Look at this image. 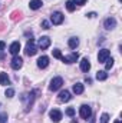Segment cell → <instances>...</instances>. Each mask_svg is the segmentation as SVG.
I'll return each mask as SVG.
<instances>
[{
	"instance_id": "6da1fadb",
	"label": "cell",
	"mask_w": 122,
	"mask_h": 123,
	"mask_svg": "<svg viewBox=\"0 0 122 123\" xmlns=\"http://www.w3.org/2000/svg\"><path fill=\"white\" fill-rule=\"evenodd\" d=\"M34 93L36 92H30V93H26V94H23L22 96V102H26L27 100V103H25V106H26V112H29V109H32V106H33V102H34Z\"/></svg>"
},
{
	"instance_id": "7a4b0ae2",
	"label": "cell",
	"mask_w": 122,
	"mask_h": 123,
	"mask_svg": "<svg viewBox=\"0 0 122 123\" xmlns=\"http://www.w3.org/2000/svg\"><path fill=\"white\" fill-rule=\"evenodd\" d=\"M62 85H63V79H62L61 76H56V77H53V79L50 80L49 90H50V92H56V90H59L62 87Z\"/></svg>"
},
{
	"instance_id": "3957f363",
	"label": "cell",
	"mask_w": 122,
	"mask_h": 123,
	"mask_svg": "<svg viewBox=\"0 0 122 123\" xmlns=\"http://www.w3.org/2000/svg\"><path fill=\"white\" fill-rule=\"evenodd\" d=\"M36 52H37V49H36V43H34V40H33V39H30V40L26 43L25 55H26V56H34V55H36Z\"/></svg>"
},
{
	"instance_id": "277c9868",
	"label": "cell",
	"mask_w": 122,
	"mask_h": 123,
	"mask_svg": "<svg viewBox=\"0 0 122 123\" xmlns=\"http://www.w3.org/2000/svg\"><path fill=\"white\" fill-rule=\"evenodd\" d=\"M79 115H81L82 119L88 120V119H91V116H92V109L88 105H82L81 109H79Z\"/></svg>"
},
{
	"instance_id": "5b68a950",
	"label": "cell",
	"mask_w": 122,
	"mask_h": 123,
	"mask_svg": "<svg viewBox=\"0 0 122 123\" xmlns=\"http://www.w3.org/2000/svg\"><path fill=\"white\" fill-rule=\"evenodd\" d=\"M63 14H62L61 12H55V13H52V16H50V22L55 25V26H59L63 23Z\"/></svg>"
},
{
	"instance_id": "8992f818",
	"label": "cell",
	"mask_w": 122,
	"mask_h": 123,
	"mask_svg": "<svg viewBox=\"0 0 122 123\" xmlns=\"http://www.w3.org/2000/svg\"><path fill=\"white\" fill-rule=\"evenodd\" d=\"M109 57H111V52L108 49H101L99 50V53H98V60H99V63H105Z\"/></svg>"
},
{
	"instance_id": "52a82bcc",
	"label": "cell",
	"mask_w": 122,
	"mask_h": 123,
	"mask_svg": "<svg viewBox=\"0 0 122 123\" xmlns=\"http://www.w3.org/2000/svg\"><path fill=\"white\" fill-rule=\"evenodd\" d=\"M49 117L52 119V122H55V123L61 122V119H62V112H61V110H58V109H52V110L49 112Z\"/></svg>"
},
{
	"instance_id": "ba28073f",
	"label": "cell",
	"mask_w": 122,
	"mask_h": 123,
	"mask_svg": "<svg viewBox=\"0 0 122 123\" xmlns=\"http://www.w3.org/2000/svg\"><path fill=\"white\" fill-rule=\"evenodd\" d=\"M103 26H105L106 30H112V29H115V27H116V19H115V17H108V19H105Z\"/></svg>"
},
{
	"instance_id": "9c48e42d",
	"label": "cell",
	"mask_w": 122,
	"mask_h": 123,
	"mask_svg": "<svg viewBox=\"0 0 122 123\" xmlns=\"http://www.w3.org/2000/svg\"><path fill=\"white\" fill-rule=\"evenodd\" d=\"M10 66H12V69H14V70H19V69L23 66V59H22L20 56H14V57L12 59Z\"/></svg>"
},
{
	"instance_id": "30bf717a",
	"label": "cell",
	"mask_w": 122,
	"mask_h": 123,
	"mask_svg": "<svg viewBox=\"0 0 122 123\" xmlns=\"http://www.w3.org/2000/svg\"><path fill=\"white\" fill-rule=\"evenodd\" d=\"M37 44H39V47H40L42 50L47 49V47L50 46V37H47V36L40 37V39H39V42H37Z\"/></svg>"
},
{
	"instance_id": "8fae6325",
	"label": "cell",
	"mask_w": 122,
	"mask_h": 123,
	"mask_svg": "<svg viewBox=\"0 0 122 123\" xmlns=\"http://www.w3.org/2000/svg\"><path fill=\"white\" fill-rule=\"evenodd\" d=\"M79 59V55L78 53H72V55H69V56H62L61 60L63 63H68V64H70V63H75V62H78Z\"/></svg>"
},
{
	"instance_id": "7c38bea8",
	"label": "cell",
	"mask_w": 122,
	"mask_h": 123,
	"mask_svg": "<svg viewBox=\"0 0 122 123\" xmlns=\"http://www.w3.org/2000/svg\"><path fill=\"white\" fill-rule=\"evenodd\" d=\"M47 64H49V57L47 56H40L37 59V67L39 69H46Z\"/></svg>"
},
{
	"instance_id": "4fadbf2b",
	"label": "cell",
	"mask_w": 122,
	"mask_h": 123,
	"mask_svg": "<svg viewBox=\"0 0 122 123\" xmlns=\"http://www.w3.org/2000/svg\"><path fill=\"white\" fill-rule=\"evenodd\" d=\"M19 50H20V43L19 42H13L9 47V52L13 55V56H17L19 55Z\"/></svg>"
},
{
	"instance_id": "5bb4252c",
	"label": "cell",
	"mask_w": 122,
	"mask_h": 123,
	"mask_svg": "<svg viewBox=\"0 0 122 123\" xmlns=\"http://www.w3.org/2000/svg\"><path fill=\"white\" fill-rule=\"evenodd\" d=\"M72 99V96H70V92H68V90H62L59 93V102L62 103H66V102H69Z\"/></svg>"
},
{
	"instance_id": "9a60e30c",
	"label": "cell",
	"mask_w": 122,
	"mask_h": 123,
	"mask_svg": "<svg viewBox=\"0 0 122 123\" xmlns=\"http://www.w3.org/2000/svg\"><path fill=\"white\" fill-rule=\"evenodd\" d=\"M89 69H91V63H89V60L86 57H83L81 60V70L82 72H89Z\"/></svg>"
},
{
	"instance_id": "2e32d148",
	"label": "cell",
	"mask_w": 122,
	"mask_h": 123,
	"mask_svg": "<svg viewBox=\"0 0 122 123\" xmlns=\"http://www.w3.org/2000/svg\"><path fill=\"white\" fill-rule=\"evenodd\" d=\"M0 85H3V86L10 85V79H9L7 73H4V72H1V73H0Z\"/></svg>"
},
{
	"instance_id": "e0dca14e",
	"label": "cell",
	"mask_w": 122,
	"mask_h": 123,
	"mask_svg": "<svg viewBox=\"0 0 122 123\" xmlns=\"http://www.w3.org/2000/svg\"><path fill=\"white\" fill-rule=\"evenodd\" d=\"M42 6H43L42 0H32L30 3H29V7H30L32 10H37V9H40Z\"/></svg>"
},
{
	"instance_id": "ac0fdd59",
	"label": "cell",
	"mask_w": 122,
	"mask_h": 123,
	"mask_svg": "<svg viewBox=\"0 0 122 123\" xmlns=\"http://www.w3.org/2000/svg\"><path fill=\"white\" fill-rule=\"evenodd\" d=\"M83 89H85V87H83L82 83H75L73 87H72V90H73L75 94H82V93H83Z\"/></svg>"
},
{
	"instance_id": "d6986e66",
	"label": "cell",
	"mask_w": 122,
	"mask_h": 123,
	"mask_svg": "<svg viewBox=\"0 0 122 123\" xmlns=\"http://www.w3.org/2000/svg\"><path fill=\"white\" fill-rule=\"evenodd\" d=\"M68 44H69L70 49H76V47L79 46V39H78V37H70L69 42H68Z\"/></svg>"
},
{
	"instance_id": "ffe728a7",
	"label": "cell",
	"mask_w": 122,
	"mask_h": 123,
	"mask_svg": "<svg viewBox=\"0 0 122 123\" xmlns=\"http://www.w3.org/2000/svg\"><path fill=\"white\" fill-rule=\"evenodd\" d=\"M96 79H98V80H106V79H108V73H106L105 70H99V72L96 73Z\"/></svg>"
},
{
	"instance_id": "44dd1931",
	"label": "cell",
	"mask_w": 122,
	"mask_h": 123,
	"mask_svg": "<svg viewBox=\"0 0 122 123\" xmlns=\"http://www.w3.org/2000/svg\"><path fill=\"white\" fill-rule=\"evenodd\" d=\"M66 9H68V12H73L76 9V6L72 3V0H69V1H66Z\"/></svg>"
},
{
	"instance_id": "7402d4cb",
	"label": "cell",
	"mask_w": 122,
	"mask_h": 123,
	"mask_svg": "<svg viewBox=\"0 0 122 123\" xmlns=\"http://www.w3.org/2000/svg\"><path fill=\"white\" fill-rule=\"evenodd\" d=\"M108 122H109V115H108V113H102L99 123H108Z\"/></svg>"
},
{
	"instance_id": "603a6c76",
	"label": "cell",
	"mask_w": 122,
	"mask_h": 123,
	"mask_svg": "<svg viewBox=\"0 0 122 123\" xmlns=\"http://www.w3.org/2000/svg\"><path fill=\"white\" fill-rule=\"evenodd\" d=\"M112 66H114V59H112V57H109L108 60L105 62V67H106V70H109Z\"/></svg>"
},
{
	"instance_id": "cb8c5ba5",
	"label": "cell",
	"mask_w": 122,
	"mask_h": 123,
	"mask_svg": "<svg viewBox=\"0 0 122 123\" xmlns=\"http://www.w3.org/2000/svg\"><path fill=\"white\" fill-rule=\"evenodd\" d=\"M52 53H53V57H56V59H62V53L59 49H55V50H52Z\"/></svg>"
},
{
	"instance_id": "d4e9b609",
	"label": "cell",
	"mask_w": 122,
	"mask_h": 123,
	"mask_svg": "<svg viewBox=\"0 0 122 123\" xmlns=\"http://www.w3.org/2000/svg\"><path fill=\"white\" fill-rule=\"evenodd\" d=\"M4 94H6V97H13V96H14V89L9 87V89L6 90V93H4Z\"/></svg>"
},
{
	"instance_id": "484cf974",
	"label": "cell",
	"mask_w": 122,
	"mask_h": 123,
	"mask_svg": "<svg viewBox=\"0 0 122 123\" xmlns=\"http://www.w3.org/2000/svg\"><path fill=\"white\" fill-rule=\"evenodd\" d=\"M4 49H6V43H4V42H0V59L3 57V52H4Z\"/></svg>"
},
{
	"instance_id": "4316f807",
	"label": "cell",
	"mask_w": 122,
	"mask_h": 123,
	"mask_svg": "<svg viewBox=\"0 0 122 123\" xmlns=\"http://www.w3.org/2000/svg\"><path fill=\"white\" fill-rule=\"evenodd\" d=\"M72 3H73L75 6H76V4H78V6H83V4H86V0H72Z\"/></svg>"
},
{
	"instance_id": "83f0119b",
	"label": "cell",
	"mask_w": 122,
	"mask_h": 123,
	"mask_svg": "<svg viewBox=\"0 0 122 123\" xmlns=\"http://www.w3.org/2000/svg\"><path fill=\"white\" fill-rule=\"evenodd\" d=\"M66 115L72 117V116L75 115V109H73V107H68V109H66Z\"/></svg>"
},
{
	"instance_id": "f1b7e54d",
	"label": "cell",
	"mask_w": 122,
	"mask_h": 123,
	"mask_svg": "<svg viewBox=\"0 0 122 123\" xmlns=\"http://www.w3.org/2000/svg\"><path fill=\"white\" fill-rule=\"evenodd\" d=\"M7 122V113H0V123Z\"/></svg>"
},
{
	"instance_id": "f546056e",
	"label": "cell",
	"mask_w": 122,
	"mask_h": 123,
	"mask_svg": "<svg viewBox=\"0 0 122 123\" xmlns=\"http://www.w3.org/2000/svg\"><path fill=\"white\" fill-rule=\"evenodd\" d=\"M42 27H43V29H50V25H49V22H46V20H42Z\"/></svg>"
},
{
	"instance_id": "4dcf8cb0",
	"label": "cell",
	"mask_w": 122,
	"mask_h": 123,
	"mask_svg": "<svg viewBox=\"0 0 122 123\" xmlns=\"http://www.w3.org/2000/svg\"><path fill=\"white\" fill-rule=\"evenodd\" d=\"M86 16H89V17H95V16H96V13H89V14H86Z\"/></svg>"
},
{
	"instance_id": "1f68e13d",
	"label": "cell",
	"mask_w": 122,
	"mask_h": 123,
	"mask_svg": "<svg viewBox=\"0 0 122 123\" xmlns=\"http://www.w3.org/2000/svg\"><path fill=\"white\" fill-rule=\"evenodd\" d=\"M89 123H95V119H91V122Z\"/></svg>"
}]
</instances>
